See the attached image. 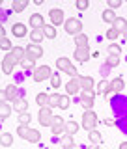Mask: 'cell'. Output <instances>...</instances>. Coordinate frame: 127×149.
I'll list each match as a JSON object with an SVG mask.
<instances>
[{
    "instance_id": "cell-49",
    "label": "cell",
    "mask_w": 127,
    "mask_h": 149,
    "mask_svg": "<svg viewBox=\"0 0 127 149\" xmlns=\"http://www.w3.org/2000/svg\"><path fill=\"white\" fill-rule=\"evenodd\" d=\"M8 97H6V91H0V102H6Z\"/></svg>"
},
{
    "instance_id": "cell-47",
    "label": "cell",
    "mask_w": 127,
    "mask_h": 149,
    "mask_svg": "<svg viewBox=\"0 0 127 149\" xmlns=\"http://www.w3.org/2000/svg\"><path fill=\"white\" fill-rule=\"evenodd\" d=\"M109 9H112V11H114V9H118L120 6H121V0H109Z\"/></svg>"
},
{
    "instance_id": "cell-25",
    "label": "cell",
    "mask_w": 127,
    "mask_h": 149,
    "mask_svg": "<svg viewBox=\"0 0 127 149\" xmlns=\"http://www.w3.org/2000/svg\"><path fill=\"white\" fill-rule=\"evenodd\" d=\"M116 19H118V15H116L112 9H105L103 11V22H109V24H114Z\"/></svg>"
},
{
    "instance_id": "cell-21",
    "label": "cell",
    "mask_w": 127,
    "mask_h": 149,
    "mask_svg": "<svg viewBox=\"0 0 127 149\" xmlns=\"http://www.w3.org/2000/svg\"><path fill=\"white\" fill-rule=\"evenodd\" d=\"M88 140H90L92 142V146H99V143L103 142V136H101V132L99 130H90V132H88Z\"/></svg>"
},
{
    "instance_id": "cell-45",
    "label": "cell",
    "mask_w": 127,
    "mask_h": 149,
    "mask_svg": "<svg viewBox=\"0 0 127 149\" xmlns=\"http://www.w3.org/2000/svg\"><path fill=\"white\" fill-rule=\"evenodd\" d=\"M4 60H6V62H9V63L13 65V67H15V65H19V63H21V62H19V60H17V58H15V56H13L11 52H8L6 56H4Z\"/></svg>"
},
{
    "instance_id": "cell-26",
    "label": "cell",
    "mask_w": 127,
    "mask_h": 149,
    "mask_svg": "<svg viewBox=\"0 0 127 149\" xmlns=\"http://www.w3.org/2000/svg\"><path fill=\"white\" fill-rule=\"evenodd\" d=\"M43 37H45L43 30H32L30 32V41H32V43H36V45H39L41 41H43Z\"/></svg>"
},
{
    "instance_id": "cell-29",
    "label": "cell",
    "mask_w": 127,
    "mask_h": 149,
    "mask_svg": "<svg viewBox=\"0 0 127 149\" xmlns=\"http://www.w3.org/2000/svg\"><path fill=\"white\" fill-rule=\"evenodd\" d=\"M11 143H13V134H9V132L0 134V146L2 147H9Z\"/></svg>"
},
{
    "instance_id": "cell-55",
    "label": "cell",
    "mask_w": 127,
    "mask_h": 149,
    "mask_svg": "<svg viewBox=\"0 0 127 149\" xmlns=\"http://www.w3.org/2000/svg\"><path fill=\"white\" fill-rule=\"evenodd\" d=\"M0 6H2V0H0Z\"/></svg>"
},
{
    "instance_id": "cell-32",
    "label": "cell",
    "mask_w": 127,
    "mask_h": 149,
    "mask_svg": "<svg viewBox=\"0 0 127 149\" xmlns=\"http://www.w3.org/2000/svg\"><path fill=\"white\" fill-rule=\"evenodd\" d=\"M60 93H51L49 95V108H56V106H60Z\"/></svg>"
},
{
    "instance_id": "cell-12",
    "label": "cell",
    "mask_w": 127,
    "mask_h": 149,
    "mask_svg": "<svg viewBox=\"0 0 127 149\" xmlns=\"http://www.w3.org/2000/svg\"><path fill=\"white\" fill-rule=\"evenodd\" d=\"M4 91H6V97H8L9 102H15L17 99H21V95H19V93H21V90H19L15 84H8Z\"/></svg>"
},
{
    "instance_id": "cell-20",
    "label": "cell",
    "mask_w": 127,
    "mask_h": 149,
    "mask_svg": "<svg viewBox=\"0 0 127 149\" xmlns=\"http://www.w3.org/2000/svg\"><path fill=\"white\" fill-rule=\"evenodd\" d=\"M13 110L19 112V114H22V112L28 110V101L25 99V97H21V99H17L15 102H13Z\"/></svg>"
},
{
    "instance_id": "cell-6",
    "label": "cell",
    "mask_w": 127,
    "mask_h": 149,
    "mask_svg": "<svg viewBox=\"0 0 127 149\" xmlns=\"http://www.w3.org/2000/svg\"><path fill=\"white\" fill-rule=\"evenodd\" d=\"M37 119L43 127H51L53 125V108L45 106V108H39V114H37Z\"/></svg>"
},
{
    "instance_id": "cell-24",
    "label": "cell",
    "mask_w": 127,
    "mask_h": 149,
    "mask_svg": "<svg viewBox=\"0 0 127 149\" xmlns=\"http://www.w3.org/2000/svg\"><path fill=\"white\" fill-rule=\"evenodd\" d=\"M79 129H81V125H79L77 123V121H65V134H71V136H73V134H77V130Z\"/></svg>"
},
{
    "instance_id": "cell-5",
    "label": "cell",
    "mask_w": 127,
    "mask_h": 149,
    "mask_svg": "<svg viewBox=\"0 0 127 149\" xmlns=\"http://www.w3.org/2000/svg\"><path fill=\"white\" fill-rule=\"evenodd\" d=\"M112 108H114V112L120 116V118H125L127 116V99H121V97H116V99L110 101Z\"/></svg>"
},
{
    "instance_id": "cell-44",
    "label": "cell",
    "mask_w": 127,
    "mask_h": 149,
    "mask_svg": "<svg viewBox=\"0 0 127 149\" xmlns=\"http://www.w3.org/2000/svg\"><path fill=\"white\" fill-rule=\"evenodd\" d=\"M75 6H77L79 11H84V9H88L90 2H88V0H77V2H75Z\"/></svg>"
},
{
    "instance_id": "cell-14",
    "label": "cell",
    "mask_w": 127,
    "mask_h": 149,
    "mask_svg": "<svg viewBox=\"0 0 127 149\" xmlns=\"http://www.w3.org/2000/svg\"><path fill=\"white\" fill-rule=\"evenodd\" d=\"M123 90H125V82H123L121 77H116L114 80H110V91L112 93L120 95V91H123Z\"/></svg>"
},
{
    "instance_id": "cell-39",
    "label": "cell",
    "mask_w": 127,
    "mask_h": 149,
    "mask_svg": "<svg viewBox=\"0 0 127 149\" xmlns=\"http://www.w3.org/2000/svg\"><path fill=\"white\" fill-rule=\"evenodd\" d=\"M51 130H53V134H65V121L64 123H56V125H53L51 127Z\"/></svg>"
},
{
    "instance_id": "cell-46",
    "label": "cell",
    "mask_w": 127,
    "mask_h": 149,
    "mask_svg": "<svg viewBox=\"0 0 127 149\" xmlns=\"http://www.w3.org/2000/svg\"><path fill=\"white\" fill-rule=\"evenodd\" d=\"M118 127H120V130H121L123 134H127V116H125V118H120V119H118Z\"/></svg>"
},
{
    "instance_id": "cell-17",
    "label": "cell",
    "mask_w": 127,
    "mask_h": 149,
    "mask_svg": "<svg viewBox=\"0 0 127 149\" xmlns=\"http://www.w3.org/2000/svg\"><path fill=\"white\" fill-rule=\"evenodd\" d=\"M11 32H13V36H15V37H25L28 34L26 24H22V22H15V24L11 26Z\"/></svg>"
},
{
    "instance_id": "cell-48",
    "label": "cell",
    "mask_w": 127,
    "mask_h": 149,
    "mask_svg": "<svg viewBox=\"0 0 127 149\" xmlns=\"http://www.w3.org/2000/svg\"><path fill=\"white\" fill-rule=\"evenodd\" d=\"M56 123H64V118H60V116H53V125H56ZM51 125V127H53Z\"/></svg>"
},
{
    "instance_id": "cell-42",
    "label": "cell",
    "mask_w": 127,
    "mask_h": 149,
    "mask_svg": "<svg viewBox=\"0 0 127 149\" xmlns=\"http://www.w3.org/2000/svg\"><path fill=\"white\" fill-rule=\"evenodd\" d=\"M120 63V56H109L107 58V67H116Z\"/></svg>"
},
{
    "instance_id": "cell-27",
    "label": "cell",
    "mask_w": 127,
    "mask_h": 149,
    "mask_svg": "<svg viewBox=\"0 0 127 149\" xmlns=\"http://www.w3.org/2000/svg\"><path fill=\"white\" fill-rule=\"evenodd\" d=\"M28 8V0H13V11L15 13H22Z\"/></svg>"
},
{
    "instance_id": "cell-37",
    "label": "cell",
    "mask_w": 127,
    "mask_h": 149,
    "mask_svg": "<svg viewBox=\"0 0 127 149\" xmlns=\"http://www.w3.org/2000/svg\"><path fill=\"white\" fill-rule=\"evenodd\" d=\"M0 49H2V50H6V52H11V50H13V45H11V41H9L8 37L0 39Z\"/></svg>"
},
{
    "instance_id": "cell-50",
    "label": "cell",
    "mask_w": 127,
    "mask_h": 149,
    "mask_svg": "<svg viewBox=\"0 0 127 149\" xmlns=\"http://www.w3.org/2000/svg\"><path fill=\"white\" fill-rule=\"evenodd\" d=\"M4 37H6V30H4V26L0 24V39H4Z\"/></svg>"
},
{
    "instance_id": "cell-8",
    "label": "cell",
    "mask_w": 127,
    "mask_h": 149,
    "mask_svg": "<svg viewBox=\"0 0 127 149\" xmlns=\"http://www.w3.org/2000/svg\"><path fill=\"white\" fill-rule=\"evenodd\" d=\"M49 17H51V22H53V26H60V24H64L65 22V17H64V11L60 8H53L49 11Z\"/></svg>"
},
{
    "instance_id": "cell-28",
    "label": "cell",
    "mask_w": 127,
    "mask_h": 149,
    "mask_svg": "<svg viewBox=\"0 0 127 149\" xmlns=\"http://www.w3.org/2000/svg\"><path fill=\"white\" fill-rule=\"evenodd\" d=\"M73 41H75V45H77V49H79V47H90V45H88V36H86V34L75 36Z\"/></svg>"
},
{
    "instance_id": "cell-51",
    "label": "cell",
    "mask_w": 127,
    "mask_h": 149,
    "mask_svg": "<svg viewBox=\"0 0 127 149\" xmlns=\"http://www.w3.org/2000/svg\"><path fill=\"white\" fill-rule=\"evenodd\" d=\"M120 149H127V142H121L120 143Z\"/></svg>"
},
{
    "instance_id": "cell-22",
    "label": "cell",
    "mask_w": 127,
    "mask_h": 149,
    "mask_svg": "<svg viewBox=\"0 0 127 149\" xmlns=\"http://www.w3.org/2000/svg\"><path fill=\"white\" fill-rule=\"evenodd\" d=\"M11 104H8V102H0V119H8L9 116H11Z\"/></svg>"
},
{
    "instance_id": "cell-52",
    "label": "cell",
    "mask_w": 127,
    "mask_h": 149,
    "mask_svg": "<svg viewBox=\"0 0 127 149\" xmlns=\"http://www.w3.org/2000/svg\"><path fill=\"white\" fill-rule=\"evenodd\" d=\"M88 149H99V146H90Z\"/></svg>"
},
{
    "instance_id": "cell-13",
    "label": "cell",
    "mask_w": 127,
    "mask_h": 149,
    "mask_svg": "<svg viewBox=\"0 0 127 149\" xmlns=\"http://www.w3.org/2000/svg\"><path fill=\"white\" fill-rule=\"evenodd\" d=\"M81 84H79V78H71L67 84H65V95H77V93H81Z\"/></svg>"
},
{
    "instance_id": "cell-31",
    "label": "cell",
    "mask_w": 127,
    "mask_h": 149,
    "mask_svg": "<svg viewBox=\"0 0 127 149\" xmlns=\"http://www.w3.org/2000/svg\"><path fill=\"white\" fill-rule=\"evenodd\" d=\"M21 65L25 71H36V60H32V58H25L21 62Z\"/></svg>"
},
{
    "instance_id": "cell-23",
    "label": "cell",
    "mask_w": 127,
    "mask_h": 149,
    "mask_svg": "<svg viewBox=\"0 0 127 149\" xmlns=\"http://www.w3.org/2000/svg\"><path fill=\"white\" fill-rule=\"evenodd\" d=\"M36 102L39 104V108H45V106H49V93L41 91L36 95Z\"/></svg>"
},
{
    "instance_id": "cell-18",
    "label": "cell",
    "mask_w": 127,
    "mask_h": 149,
    "mask_svg": "<svg viewBox=\"0 0 127 149\" xmlns=\"http://www.w3.org/2000/svg\"><path fill=\"white\" fill-rule=\"evenodd\" d=\"M95 93H101V95H105V97H109L110 95V82L109 80H101L99 84H97V90H95Z\"/></svg>"
},
{
    "instance_id": "cell-38",
    "label": "cell",
    "mask_w": 127,
    "mask_h": 149,
    "mask_svg": "<svg viewBox=\"0 0 127 149\" xmlns=\"http://www.w3.org/2000/svg\"><path fill=\"white\" fill-rule=\"evenodd\" d=\"M51 86H53V90H58V88L62 86V78H60V74H58V73L51 77Z\"/></svg>"
},
{
    "instance_id": "cell-33",
    "label": "cell",
    "mask_w": 127,
    "mask_h": 149,
    "mask_svg": "<svg viewBox=\"0 0 127 149\" xmlns=\"http://www.w3.org/2000/svg\"><path fill=\"white\" fill-rule=\"evenodd\" d=\"M43 34H45L47 39H54V37H56V28H54L53 24H45V28H43Z\"/></svg>"
},
{
    "instance_id": "cell-30",
    "label": "cell",
    "mask_w": 127,
    "mask_h": 149,
    "mask_svg": "<svg viewBox=\"0 0 127 149\" xmlns=\"http://www.w3.org/2000/svg\"><path fill=\"white\" fill-rule=\"evenodd\" d=\"M11 54L15 56V58L19 60V62H22V60L26 58V49H22V47H13Z\"/></svg>"
},
{
    "instance_id": "cell-1",
    "label": "cell",
    "mask_w": 127,
    "mask_h": 149,
    "mask_svg": "<svg viewBox=\"0 0 127 149\" xmlns=\"http://www.w3.org/2000/svg\"><path fill=\"white\" fill-rule=\"evenodd\" d=\"M17 134H19V136H21L22 140H28L30 143H37V142L41 140L39 130L30 129L28 125H19V127H17Z\"/></svg>"
},
{
    "instance_id": "cell-15",
    "label": "cell",
    "mask_w": 127,
    "mask_h": 149,
    "mask_svg": "<svg viewBox=\"0 0 127 149\" xmlns=\"http://www.w3.org/2000/svg\"><path fill=\"white\" fill-rule=\"evenodd\" d=\"M79 84H81V90H84V91H92L93 86H95L92 77H79Z\"/></svg>"
},
{
    "instance_id": "cell-43",
    "label": "cell",
    "mask_w": 127,
    "mask_h": 149,
    "mask_svg": "<svg viewBox=\"0 0 127 149\" xmlns=\"http://www.w3.org/2000/svg\"><path fill=\"white\" fill-rule=\"evenodd\" d=\"M2 71H4V74H11L13 73V65L9 62H6V60H2Z\"/></svg>"
},
{
    "instance_id": "cell-7",
    "label": "cell",
    "mask_w": 127,
    "mask_h": 149,
    "mask_svg": "<svg viewBox=\"0 0 127 149\" xmlns=\"http://www.w3.org/2000/svg\"><path fill=\"white\" fill-rule=\"evenodd\" d=\"M79 95H81V104L86 110H92L93 108V99H95V90H92V91H84L82 90Z\"/></svg>"
},
{
    "instance_id": "cell-11",
    "label": "cell",
    "mask_w": 127,
    "mask_h": 149,
    "mask_svg": "<svg viewBox=\"0 0 127 149\" xmlns=\"http://www.w3.org/2000/svg\"><path fill=\"white\" fill-rule=\"evenodd\" d=\"M90 56H92L90 47H79V49H75V52H73V58L79 60V62H88Z\"/></svg>"
},
{
    "instance_id": "cell-35",
    "label": "cell",
    "mask_w": 127,
    "mask_h": 149,
    "mask_svg": "<svg viewBox=\"0 0 127 149\" xmlns=\"http://www.w3.org/2000/svg\"><path fill=\"white\" fill-rule=\"evenodd\" d=\"M107 50H109V56H120L121 54V47L118 43H110Z\"/></svg>"
},
{
    "instance_id": "cell-2",
    "label": "cell",
    "mask_w": 127,
    "mask_h": 149,
    "mask_svg": "<svg viewBox=\"0 0 127 149\" xmlns=\"http://www.w3.org/2000/svg\"><path fill=\"white\" fill-rule=\"evenodd\" d=\"M97 123H99V119H97V114L93 110H84L82 114V121H81V127L86 130V132H90L97 127Z\"/></svg>"
},
{
    "instance_id": "cell-41",
    "label": "cell",
    "mask_w": 127,
    "mask_h": 149,
    "mask_svg": "<svg viewBox=\"0 0 127 149\" xmlns=\"http://www.w3.org/2000/svg\"><path fill=\"white\" fill-rule=\"evenodd\" d=\"M105 36H107V39H109V41H116V39H118V37H120V32H116L114 28H109Z\"/></svg>"
},
{
    "instance_id": "cell-34",
    "label": "cell",
    "mask_w": 127,
    "mask_h": 149,
    "mask_svg": "<svg viewBox=\"0 0 127 149\" xmlns=\"http://www.w3.org/2000/svg\"><path fill=\"white\" fill-rule=\"evenodd\" d=\"M60 143H62V146H64L65 149H69V147H73V146H75V143H73V136H71V134H64L62 140H60Z\"/></svg>"
},
{
    "instance_id": "cell-53",
    "label": "cell",
    "mask_w": 127,
    "mask_h": 149,
    "mask_svg": "<svg viewBox=\"0 0 127 149\" xmlns=\"http://www.w3.org/2000/svg\"><path fill=\"white\" fill-rule=\"evenodd\" d=\"M69 149H79V147H77V146H73V147H69Z\"/></svg>"
},
{
    "instance_id": "cell-9",
    "label": "cell",
    "mask_w": 127,
    "mask_h": 149,
    "mask_svg": "<svg viewBox=\"0 0 127 149\" xmlns=\"http://www.w3.org/2000/svg\"><path fill=\"white\" fill-rule=\"evenodd\" d=\"M28 24L32 26V30H43L45 28V21L41 13H32L30 19H28Z\"/></svg>"
},
{
    "instance_id": "cell-54",
    "label": "cell",
    "mask_w": 127,
    "mask_h": 149,
    "mask_svg": "<svg viewBox=\"0 0 127 149\" xmlns=\"http://www.w3.org/2000/svg\"><path fill=\"white\" fill-rule=\"evenodd\" d=\"M123 37H125V39H127V32H125V34H123Z\"/></svg>"
},
{
    "instance_id": "cell-36",
    "label": "cell",
    "mask_w": 127,
    "mask_h": 149,
    "mask_svg": "<svg viewBox=\"0 0 127 149\" xmlns=\"http://www.w3.org/2000/svg\"><path fill=\"white\" fill-rule=\"evenodd\" d=\"M30 121H32L30 112H22V114H19V125H30Z\"/></svg>"
},
{
    "instance_id": "cell-40",
    "label": "cell",
    "mask_w": 127,
    "mask_h": 149,
    "mask_svg": "<svg viewBox=\"0 0 127 149\" xmlns=\"http://www.w3.org/2000/svg\"><path fill=\"white\" fill-rule=\"evenodd\" d=\"M69 104H71V99H69V95H62V97H60V106H58V108L67 110Z\"/></svg>"
},
{
    "instance_id": "cell-19",
    "label": "cell",
    "mask_w": 127,
    "mask_h": 149,
    "mask_svg": "<svg viewBox=\"0 0 127 149\" xmlns=\"http://www.w3.org/2000/svg\"><path fill=\"white\" fill-rule=\"evenodd\" d=\"M112 28H114L116 32H120V34H125V32H127V19L118 17V19H116V22L112 24Z\"/></svg>"
},
{
    "instance_id": "cell-16",
    "label": "cell",
    "mask_w": 127,
    "mask_h": 149,
    "mask_svg": "<svg viewBox=\"0 0 127 149\" xmlns=\"http://www.w3.org/2000/svg\"><path fill=\"white\" fill-rule=\"evenodd\" d=\"M56 67H58V71H65V73H67L69 69L73 67V63H71V60H69V58L62 56V58L56 60Z\"/></svg>"
},
{
    "instance_id": "cell-3",
    "label": "cell",
    "mask_w": 127,
    "mask_h": 149,
    "mask_svg": "<svg viewBox=\"0 0 127 149\" xmlns=\"http://www.w3.org/2000/svg\"><path fill=\"white\" fill-rule=\"evenodd\" d=\"M64 28H65V32L67 34H71L73 37L75 36H79V34H82V22H81V19L79 17H69V19H65V22H64Z\"/></svg>"
},
{
    "instance_id": "cell-10",
    "label": "cell",
    "mask_w": 127,
    "mask_h": 149,
    "mask_svg": "<svg viewBox=\"0 0 127 149\" xmlns=\"http://www.w3.org/2000/svg\"><path fill=\"white\" fill-rule=\"evenodd\" d=\"M41 56H43V47H41V45L32 43V45H28V47H26V58L39 60Z\"/></svg>"
},
{
    "instance_id": "cell-4",
    "label": "cell",
    "mask_w": 127,
    "mask_h": 149,
    "mask_svg": "<svg viewBox=\"0 0 127 149\" xmlns=\"http://www.w3.org/2000/svg\"><path fill=\"white\" fill-rule=\"evenodd\" d=\"M51 77H53V71H51L49 65H41V67H37L34 71V74H32L34 82H43V80H47V78H51Z\"/></svg>"
}]
</instances>
